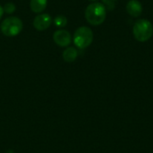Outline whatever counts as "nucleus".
I'll use <instances>...</instances> for the list:
<instances>
[{"label":"nucleus","instance_id":"obj_4","mask_svg":"<svg viewBox=\"0 0 153 153\" xmlns=\"http://www.w3.org/2000/svg\"><path fill=\"white\" fill-rule=\"evenodd\" d=\"M73 39H74V45L78 48L84 49L92 43L93 32L89 27H86V26L79 27L75 30Z\"/></svg>","mask_w":153,"mask_h":153},{"label":"nucleus","instance_id":"obj_12","mask_svg":"<svg viewBox=\"0 0 153 153\" xmlns=\"http://www.w3.org/2000/svg\"><path fill=\"white\" fill-rule=\"evenodd\" d=\"M3 9H4V13L11 14V13H13L15 11L16 7H15V4H13V3H7V4H5L4 5Z\"/></svg>","mask_w":153,"mask_h":153},{"label":"nucleus","instance_id":"obj_6","mask_svg":"<svg viewBox=\"0 0 153 153\" xmlns=\"http://www.w3.org/2000/svg\"><path fill=\"white\" fill-rule=\"evenodd\" d=\"M52 22V18L48 13H39L33 20V26L38 30H47Z\"/></svg>","mask_w":153,"mask_h":153},{"label":"nucleus","instance_id":"obj_13","mask_svg":"<svg viewBox=\"0 0 153 153\" xmlns=\"http://www.w3.org/2000/svg\"><path fill=\"white\" fill-rule=\"evenodd\" d=\"M4 9H3V7L0 5V19L2 18V16H3V14H4Z\"/></svg>","mask_w":153,"mask_h":153},{"label":"nucleus","instance_id":"obj_8","mask_svg":"<svg viewBox=\"0 0 153 153\" xmlns=\"http://www.w3.org/2000/svg\"><path fill=\"white\" fill-rule=\"evenodd\" d=\"M48 4V0H30V6L32 12L36 13H42Z\"/></svg>","mask_w":153,"mask_h":153},{"label":"nucleus","instance_id":"obj_9","mask_svg":"<svg viewBox=\"0 0 153 153\" xmlns=\"http://www.w3.org/2000/svg\"><path fill=\"white\" fill-rule=\"evenodd\" d=\"M63 59L67 62V63H72L74 62L77 56H78V51L74 47H70V48H67L66 49L64 50L63 52Z\"/></svg>","mask_w":153,"mask_h":153},{"label":"nucleus","instance_id":"obj_5","mask_svg":"<svg viewBox=\"0 0 153 153\" xmlns=\"http://www.w3.org/2000/svg\"><path fill=\"white\" fill-rule=\"evenodd\" d=\"M53 39L56 45L59 47H67L72 41V37L69 31L66 30H57L54 32Z\"/></svg>","mask_w":153,"mask_h":153},{"label":"nucleus","instance_id":"obj_3","mask_svg":"<svg viewBox=\"0 0 153 153\" xmlns=\"http://www.w3.org/2000/svg\"><path fill=\"white\" fill-rule=\"evenodd\" d=\"M1 31L4 36L14 37L17 36L22 30V22L16 16H10L5 18L0 26Z\"/></svg>","mask_w":153,"mask_h":153},{"label":"nucleus","instance_id":"obj_14","mask_svg":"<svg viewBox=\"0 0 153 153\" xmlns=\"http://www.w3.org/2000/svg\"><path fill=\"white\" fill-rule=\"evenodd\" d=\"M89 1H91V2H96V1H98V0H89Z\"/></svg>","mask_w":153,"mask_h":153},{"label":"nucleus","instance_id":"obj_7","mask_svg":"<svg viewBox=\"0 0 153 153\" xmlns=\"http://www.w3.org/2000/svg\"><path fill=\"white\" fill-rule=\"evenodd\" d=\"M126 12L129 15L133 17H139L143 13V5L138 0H130L128 1L126 6Z\"/></svg>","mask_w":153,"mask_h":153},{"label":"nucleus","instance_id":"obj_11","mask_svg":"<svg viewBox=\"0 0 153 153\" xmlns=\"http://www.w3.org/2000/svg\"><path fill=\"white\" fill-rule=\"evenodd\" d=\"M117 0H102V3L104 4V6L106 7V9L111 11L116 7Z\"/></svg>","mask_w":153,"mask_h":153},{"label":"nucleus","instance_id":"obj_2","mask_svg":"<svg viewBox=\"0 0 153 153\" xmlns=\"http://www.w3.org/2000/svg\"><path fill=\"white\" fill-rule=\"evenodd\" d=\"M133 34L140 42L149 40L153 35V25L146 19L137 20L133 27Z\"/></svg>","mask_w":153,"mask_h":153},{"label":"nucleus","instance_id":"obj_10","mask_svg":"<svg viewBox=\"0 0 153 153\" xmlns=\"http://www.w3.org/2000/svg\"><path fill=\"white\" fill-rule=\"evenodd\" d=\"M53 22L57 28H64L67 24V18L64 15H58L54 19Z\"/></svg>","mask_w":153,"mask_h":153},{"label":"nucleus","instance_id":"obj_1","mask_svg":"<svg viewBox=\"0 0 153 153\" xmlns=\"http://www.w3.org/2000/svg\"><path fill=\"white\" fill-rule=\"evenodd\" d=\"M106 11L107 9L103 4L94 2L87 6L85 10V18L87 22L93 26L100 25L106 19Z\"/></svg>","mask_w":153,"mask_h":153}]
</instances>
